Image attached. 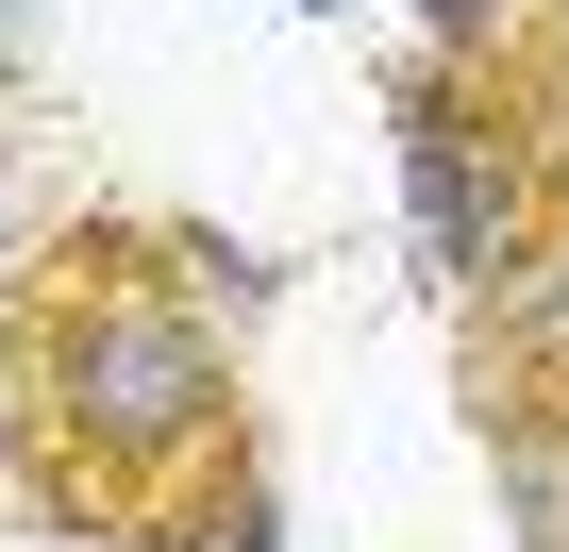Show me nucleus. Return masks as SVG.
<instances>
[{
  "instance_id": "obj_1",
  "label": "nucleus",
  "mask_w": 569,
  "mask_h": 552,
  "mask_svg": "<svg viewBox=\"0 0 569 552\" xmlns=\"http://www.w3.org/2000/svg\"><path fill=\"white\" fill-rule=\"evenodd\" d=\"M0 452L34 535L134 552L151 502H184L218 452H251L234 319L168 268V218H51L18 302H0Z\"/></svg>"
},
{
  "instance_id": "obj_2",
  "label": "nucleus",
  "mask_w": 569,
  "mask_h": 552,
  "mask_svg": "<svg viewBox=\"0 0 569 552\" xmlns=\"http://www.w3.org/2000/svg\"><path fill=\"white\" fill-rule=\"evenodd\" d=\"M386 118H402V251H419V285H436V302H486L502 268H536V234L569 218V184H552V151L502 118V84L402 34V51H386Z\"/></svg>"
},
{
  "instance_id": "obj_3",
  "label": "nucleus",
  "mask_w": 569,
  "mask_h": 552,
  "mask_svg": "<svg viewBox=\"0 0 569 552\" xmlns=\"http://www.w3.org/2000/svg\"><path fill=\"white\" fill-rule=\"evenodd\" d=\"M452 369H469V402H536V385H569V218L536 234V268H502L486 302H452Z\"/></svg>"
},
{
  "instance_id": "obj_4",
  "label": "nucleus",
  "mask_w": 569,
  "mask_h": 552,
  "mask_svg": "<svg viewBox=\"0 0 569 552\" xmlns=\"http://www.w3.org/2000/svg\"><path fill=\"white\" fill-rule=\"evenodd\" d=\"M469 452H486V502L519 552H569V385L536 402H469Z\"/></svg>"
},
{
  "instance_id": "obj_5",
  "label": "nucleus",
  "mask_w": 569,
  "mask_h": 552,
  "mask_svg": "<svg viewBox=\"0 0 569 552\" xmlns=\"http://www.w3.org/2000/svg\"><path fill=\"white\" fill-rule=\"evenodd\" d=\"M134 552H284V469H268V435L251 452H218L184 502H151V535Z\"/></svg>"
},
{
  "instance_id": "obj_6",
  "label": "nucleus",
  "mask_w": 569,
  "mask_h": 552,
  "mask_svg": "<svg viewBox=\"0 0 569 552\" xmlns=\"http://www.w3.org/2000/svg\"><path fill=\"white\" fill-rule=\"evenodd\" d=\"M168 268H184L218 319H268V285H284V268H268L251 234H218V218H168Z\"/></svg>"
},
{
  "instance_id": "obj_7",
  "label": "nucleus",
  "mask_w": 569,
  "mask_h": 552,
  "mask_svg": "<svg viewBox=\"0 0 569 552\" xmlns=\"http://www.w3.org/2000/svg\"><path fill=\"white\" fill-rule=\"evenodd\" d=\"M536 18H552V0H419V51H452V68H519Z\"/></svg>"
},
{
  "instance_id": "obj_8",
  "label": "nucleus",
  "mask_w": 569,
  "mask_h": 552,
  "mask_svg": "<svg viewBox=\"0 0 569 552\" xmlns=\"http://www.w3.org/2000/svg\"><path fill=\"white\" fill-rule=\"evenodd\" d=\"M284 18H336V0H284Z\"/></svg>"
}]
</instances>
